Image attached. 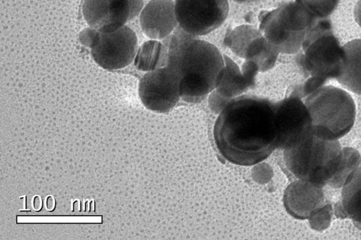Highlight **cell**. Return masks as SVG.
Instances as JSON below:
<instances>
[{"label":"cell","mask_w":361,"mask_h":240,"mask_svg":"<svg viewBox=\"0 0 361 240\" xmlns=\"http://www.w3.org/2000/svg\"><path fill=\"white\" fill-rule=\"evenodd\" d=\"M214 139L221 155L243 166L257 164L276 149L274 103L266 98L240 95L220 112Z\"/></svg>","instance_id":"cell-1"},{"label":"cell","mask_w":361,"mask_h":240,"mask_svg":"<svg viewBox=\"0 0 361 240\" xmlns=\"http://www.w3.org/2000/svg\"><path fill=\"white\" fill-rule=\"evenodd\" d=\"M224 56L213 44L199 37L169 50L167 65L180 77V98L188 103L202 101L216 88Z\"/></svg>","instance_id":"cell-2"},{"label":"cell","mask_w":361,"mask_h":240,"mask_svg":"<svg viewBox=\"0 0 361 240\" xmlns=\"http://www.w3.org/2000/svg\"><path fill=\"white\" fill-rule=\"evenodd\" d=\"M301 49L296 61L307 79L294 91L303 98L329 80L338 77L343 66L345 53L333 33L329 18L315 20L307 31Z\"/></svg>","instance_id":"cell-3"},{"label":"cell","mask_w":361,"mask_h":240,"mask_svg":"<svg viewBox=\"0 0 361 240\" xmlns=\"http://www.w3.org/2000/svg\"><path fill=\"white\" fill-rule=\"evenodd\" d=\"M345 156L338 140L316 136L312 130L290 149L284 150L288 169L299 179L322 187H341L340 173Z\"/></svg>","instance_id":"cell-4"},{"label":"cell","mask_w":361,"mask_h":240,"mask_svg":"<svg viewBox=\"0 0 361 240\" xmlns=\"http://www.w3.org/2000/svg\"><path fill=\"white\" fill-rule=\"evenodd\" d=\"M304 103L311 117L312 132L319 137L338 140L354 125V100L341 88L323 85L307 95Z\"/></svg>","instance_id":"cell-5"},{"label":"cell","mask_w":361,"mask_h":240,"mask_svg":"<svg viewBox=\"0 0 361 240\" xmlns=\"http://www.w3.org/2000/svg\"><path fill=\"white\" fill-rule=\"evenodd\" d=\"M174 2L178 25L197 37L219 27L229 12L228 0H175Z\"/></svg>","instance_id":"cell-6"},{"label":"cell","mask_w":361,"mask_h":240,"mask_svg":"<svg viewBox=\"0 0 361 240\" xmlns=\"http://www.w3.org/2000/svg\"><path fill=\"white\" fill-rule=\"evenodd\" d=\"M180 82L179 75L169 66L147 72L139 82V97L147 109L167 113L180 99Z\"/></svg>","instance_id":"cell-7"},{"label":"cell","mask_w":361,"mask_h":240,"mask_svg":"<svg viewBox=\"0 0 361 240\" xmlns=\"http://www.w3.org/2000/svg\"><path fill=\"white\" fill-rule=\"evenodd\" d=\"M301 99L292 92L274 103L276 149L291 148L312 130L311 117Z\"/></svg>","instance_id":"cell-8"},{"label":"cell","mask_w":361,"mask_h":240,"mask_svg":"<svg viewBox=\"0 0 361 240\" xmlns=\"http://www.w3.org/2000/svg\"><path fill=\"white\" fill-rule=\"evenodd\" d=\"M91 49L92 58L100 67L108 70H118L133 61L137 39L133 30L124 25L111 32H98Z\"/></svg>","instance_id":"cell-9"},{"label":"cell","mask_w":361,"mask_h":240,"mask_svg":"<svg viewBox=\"0 0 361 240\" xmlns=\"http://www.w3.org/2000/svg\"><path fill=\"white\" fill-rule=\"evenodd\" d=\"M82 14L91 28L111 32L130 20V6L129 0H85Z\"/></svg>","instance_id":"cell-10"},{"label":"cell","mask_w":361,"mask_h":240,"mask_svg":"<svg viewBox=\"0 0 361 240\" xmlns=\"http://www.w3.org/2000/svg\"><path fill=\"white\" fill-rule=\"evenodd\" d=\"M140 22L144 34L151 39L162 40L178 25L172 0H151L142 10Z\"/></svg>","instance_id":"cell-11"},{"label":"cell","mask_w":361,"mask_h":240,"mask_svg":"<svg viewBox=\"0 0 361 240\" xmlns=\"http://www.w3.org/2000/svg\"><path fill=\"white\" fill-rule=\"evenodd\" d=\"M326 203L322 187L305 180L293 182L286 191V206L298 219H309Z\"/></svg>","instance_id":"cell-12"},{"label":"cell","mask_w":361,"mask_h":240,"mask_svg":"<svg viewBox=\"0 0 361 240\" xmlns=\"http://www.w3.org/2000/svg\"><path fill=\"white\" fill-rule=\"evenodd\" d=\"M259 20V31L269 42L276 47L279 53L293 54L300 51L305 34L286 30L277 20L274 9L262 13Z\"/></svg>","instance_id":"cell-13"},{"label":"cell","mask_w":361,"mask_h":240,"mask_svg":"<svg viewBox=\"0 0 361 240\" xmlns=\"http://www.w3.org/2000/svg\"><path fill=\"white\" fill-rule=\"evenodd\" d=\"M341 200L334 205L339 218H349L361 230V167L353 171L343 184Z\"/></svg>","instance_id":"cell-14"},{"label":"cell","mask_w":361,"mask_h":240,"mask_svg":"<svg viewBox=\"0 0 361 240\" xmlns=\"http://www.w3.org/2000/svg\"><path fill=\"white\" fill-rule=\"evenodd\" d=\"M343 48L344 63L336 80L346 89L361 94V39L351 40Z\"/></svg>","instance_id":"cell-15"},{"label":"cell","mask_w":361,"mask_h":240,"mask_svg":"<svg viewBox=\"0 0 361 240\" xmlns=\"http://www.w3.org/2000/svg\"><path fill=\"white\" fill-rule=\"evenodd\" d=\"M274 11L280 25L288 32L295 34H305L318 19L295 1L285 3Z\"/></svg>","instance_id":"cell-16"},{"label":"cell","mask_w":361,"mask_h":240,"mask_svg":"<svg viewBox=\"0 0 361 240\" xmlns=\"http://www.w3.org/2000/svg\"><path fill=\"white\" fill-rule=\"evenodd\" d=\"M223 56L225 64L217 75L215 90L232 99L240 96L250 87L239 66L226 55L223 54Z\"/></svg>","instance_id":"cell-17"},{"label":"cell","mask_w":361,"mask_h":240,"mask_svg":"<svg viewBox=\"0 0 361 240\" xmlns=\"http://www.w3.org/2000/svg\"><path fill=\"white\" fill-rule=\"evenodd\" d=\"M169 50L159 40L151 39L140 48L135 63L139 70L152 71L166 67L168 63Z\"/></svg>","instance_id":"cell-18"},{"label":"cell","mask_w":361,"mask_h":240,"mask_svg":"<svg viewBox=\"0 0 361 240\" xmlns=\"http://www.w3.org/2000/svg\"><path fill=\"white\" fill-rule=\"evenodd\" d=\"M279 53L276 47L262 34L250 44L244 59L256 63L259 72H266L274 66Z\"/></svg>","instance_id":"cell-19"},{"label":"cell","mask_w":361,"mask_h":240,"mask_svg":"<svg viewBox=\"0 0 361 240\" xmlns=\"http://www.w3.org/2000/svg\"><path fill=\"white\" fill-rule=\"evenodd\" d=\"M262 34L259 30L255 26L241 25L228 30L224 43L237 56L245 58L250 44Z\"/></svg>","instance_id":"cell-20"},{"label":"cell","mask_w":361,"mask_h":240,"mask_svg":"<svg viewBox=\"0 0 361 240\" xmlns=\"http://www.w3.org/2000/svg\"><path fill=\"white\" fill-rule=\"evenodd\" d=\"M316 18H327L336 9L339 0H294Z\"/></svg>","instance_id":"cell-21"},{"label":"cell","mask_w":361,"mask_h":240,"mask_svg":"<svg viewBox=\"0 0 361 240\" xmlns=\"http://www.w3.org/2000/svg\"><path fill=\"white\" fill-rule=\"evenodd\" d=\"M332 214L331 205L327 203L310 217V224L318 231L326 229L330 224Z\"/></svg>","instance_id":"cell-22"},{"label":"cell","mask_w":361,"mask_h":240,"mask_svg":"<svg viewBox=\"0 0 361 240\" xmlns=\"http://www.w3.org/2000/svg\"><path fill=\"white\" fill-rule=\"evenodd\" d=\"M240 69L250 88L255 86L256 77L259 72V68L257 63L251 60L245 59Z\"/></svg>","instance_id":"cell-23"},{"label":"cell","mask_w":361,"mask_h":240,"mask_svg":"<svg viewBox=\"0 0 361 240\" xmlns=\"http://www.w3.org/2000/svg\"><path fill=\"white\" fill-rule=\"evenodd\" d=\"M231 100L221 96L214 89L209 94V103L211 108L219 114Z\"/></svg>","instance_id":"cell-24"},{"label":"cell","mask_w":361,"mask_h":240,"mask_svg":"<svg viewBox=\"0 0 361 240\" xmlns=\"http://www.w3.org/2000/svg\"><path fill=\"white\" fill-rule=\"evenodd\" d=\"M354 18L357 24L361 27V0L357 1L355 5Z\"/></svg>","instance_id":"cell-25"},{"label":"cell","mask_w":361,"mask_h":240,"mask_svg":"<svg viewBox=\"0 0 361 240\" xmlns=\"http://www.w3.org/2000/svg\"><path fill=\"white\" fill-rule=\"evenodd\" d=\"M233 1L238 4H248V3L253 2L256 0H233Z\"/></svg>","instance_id":"cell-26"}]
</instances>
